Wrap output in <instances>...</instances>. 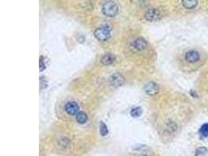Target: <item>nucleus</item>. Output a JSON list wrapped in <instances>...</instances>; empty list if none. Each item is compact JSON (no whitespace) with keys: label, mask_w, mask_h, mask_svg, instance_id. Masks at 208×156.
Here are the masks:
<instances>
[{"label":"nucleus","mask_w":208,"mask_h":156,"mask_svg":"<svg viewBox=\"0 0 208 156\" xmlns=\"http://www.w3.org/2000/svg\"><path fill=\"white\" fill-rule=\"evenodd\" d=\"M133 46L134 49L139 51H143L147 46V43L146 40L143 39V38H138L135 39L133 42Z\"/></svg>","instance_id":"nucleus-7"},{"label":"nucleus","mask_w":208,"mask_h":156,"mask_svg":"<svg viewBox=\"0 0 208 156\" xmlns=\"http://www.w3.org/2000/svg\"><path fill=\"white\" fill-rule=\"evenodd\" d=\"M45 69V64L42 60V57H40V71H43Z\"/></svg>","instance_id":"nucleus-17"},{"label":"nucleus","mask_w":208,"mask_h":156,"mask_svg":"<svg viewBox=\"0 0 208 156\" xmlns=\"http://www.w3.org/2000/svg\"><path fill=\"white\" fill-rule=\"evenodd\" d=\"M206 153H207V149L205 147H200L196 150L195 156H204Z\"/></svg>","instance_id":"nucleus-15"},{"label":"nucleus","mask_w":208,"mask_h":156,"mask_svg":"<svg viewBox=\"0 0 208 156\" xmlns=\"http://www.w3.org/2000/svg\"><path fill=\"white\" fill-rule=\"evenodd\" d=\"M142 112H143V111H142L141 108L136 107L132 109L131 112H130V114H131V116L133 117H139L141 116Z\"/></svg>","instance_id":"nucleus-13"},{"label":"nucleus","mask_w":208,"mask_h":156,"mask_svg":"<svg viewBox=\"0 0 208 156\" xmlns=\"http://www.w3.org/2000/svg\"><path fill=\"white\" fill-rule=\"evenodd\" d=\"M100 133L103 137L106 136L109 133V130H108L107 126L103 122H101V123H100Z\"/></svg>","instance_id":"nucleus-14"},{"label":"nucleus","mask_w":208,"mask_h":156,"mask_svg":"<svg viewBox=\"0 0 208 156\" xmlns=\"http://www.w3.org/2000/svg\"><path fill=\"white\" fill-rule=\"evenodd\" d=\"M76 119H77V121L79 123H85L88 120V115H87L85 112H80L77 116H76Z\"/></svg>","instance_id":"nucleus-11"},{"label":"nucleus","mask_w":208,"mask_h":156,"mask_svg":"<svg viewBox=\"0 0 208 156\" xmlns=\"http://www.w3.org/2000/svg\"><path fill=\"white\" fill-rule=\"evenodd\" d=\"M110 84L114 87H119L123 83L124 78L119 73H115L110 78Z\"/></svg>","instance_id":"nucleus-8"},{"label":"nucleus","mask_w":208,"mask_h":156,"mask_svg":"<svg viewBox=\"0 0 208 156\" xmlns=\"http://www.w3.org/2000/svg\"><path fill=\"white\" fill-rule=\"evenodd\" d=\"M93 35H94L95 38L98 40H99V41H107V40L110 38V29H109V27L108 26H101L95 30Z\"/></svg>","instance_id":"nucleus-2"},{"label":"nucleus","mask_w":208,"mask_h":156,"mask_svg":"<svg viewBox=\"0 0 208 156\" xmlns=\"http://www.w3.org/2000/svg\"><path fill=\"white\" fill-rule=\"evenodd\" d=\"M182 3H183V6L187 9H194L197 6V1H195V0H184L182 2Z\"/></svg>","instance_id":"nucleus-10"},{"label":"nucleus","mask_w":208,"mask_h":156,"mask_svg":"<svg viewBox=\"0 0 208 156\" xmlns=\"http://www.w3.org/2000/svg\"><path fill=\"white\" fill-rule=\"evenodd\" d=\"M102 13L106 17H115L119 13V6L113 2H107L102 6Z\"/></svg>","instance_id":"nucleus-1"},{"label":"nucleus","mask_w":208,"mask_h":156,"mask_svg":"<svg viewBox=\"0 0 208 156\" xmlns=\"http://www.w3.org/2000/svg\"><path fill=\"white\" fill-rule=\"evenodd\" d=\"M200 133L201 136L204 137H208V123H204L201 126L200 129Z\"/></svg>","instance_id":"nucleus-12"},{"label":"nucleus","mask_w":208,"mask_h":156,"mask_svg":"<svg viewBox=\"0 0 208 156\" xmlns=\"http://www.w3.org/2000/svg\"><path fill=\"white\" fill-rule=\"evenodd\" d=\"M144 91L147 94L151 96H154L155 94H157L159 91V88L157 86V84L154 82H150L147 84H146V86L144 87Z\"/></svg>","instance_id":"nucleus-6"},{"label":"nucleus","mask_w":208,"mask_h":156,"mask_svg":"<svg viewBox=\"0 0 208 156\" xmlns=\"http://www.w3.org/2000/svg\"><path fill=\"white\" fill-rule=\"evenodd\" d=\"M65 110L69 115L71 116H77L79 113V110H80V107H79L78 104L75 102H69L68 103L66 104L65 105Z\"/></svg>","instance_id":"nucleus-5"},{"label":"nucleus","mask_w":208,"mask_h":156,"mask_svg":"<svg viewBox=\"0 0 208 156\" xmlns=\"http://www.w3.org/2000/svg\"><path fill=\"white\" fill-rule=\"evenodd\" d=\"M145 17L149 21H156L162 17V15L158 9H150L145 13Z\"/></svg>","instance_id":"nucleus-3"},{"label":"nucleus","mask_w":208,"mask_h":156,"mask_svg":"<svg viewBox=\"0 0 208 156\" xmlns=\"http://www.w3.org/2000/svg\"><path fill=\"white\" fill-rule=\"evenodd\" d=\"M200 59V56L197 51L190 50L185 54V59L189 63H195L198 62Z\"/></svg>","instance_id":"nucleus-4"},{"label":"nucleus","mask_w":208,"mask_h":156,"mask_svg":"<svg viewBox=\"0 0 208 156\" xmlns=\"http://www.w3.org/2000/svg\"><path fill=\"white\" fill-rule=\"evenodd\" d=\"M47 83H47L45 78L41 77V78H40V88H41V89H45L47 87Z\"/></svg>","instance_id":"nucleus-16"},{"label":"nucleus","mask_w":208,"mask_h":156,"mask_svg":"<svg viewBox=\"0 0 208 156\" xmlns=\"http://www.w3.org/2000/svg\"><path fill=\"white\" fill-rule=\"evenodd\" d=\"M115 60V57L114 55L110 54V53H108L105 54L102 58H101V63L104 64V65H110V64L113 63Z\"/></svg>","instance_id":"nucleus-9"},{"label":"nucleus","mask_w":208,"mask_h":156,"mask_svg":"<svg viewBox=\"0 0 208 156\" xmlns=\"http://www.w3.org/2000/svg\"></svg>","instance_id":"nucleus-18"}]
</instances>
